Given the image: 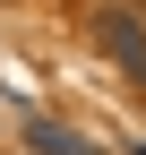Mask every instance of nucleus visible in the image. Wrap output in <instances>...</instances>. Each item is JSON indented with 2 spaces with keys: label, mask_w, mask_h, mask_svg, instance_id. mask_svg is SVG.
I'll return each mask as SVG.
<instances>
[{
  "label": "nucleus",
  "mask_w": 146,
  "mask_h": 155,
  "mask_svg": "<svg viewBox=\"0 0 146 155\" xmlns=\"http://www.w3.org/2000/svg\"><path fill=\"white\" fill-rule=\"evenodd\" d=\"M95 35H103V52H112V61L146 86V26H138V9H103V17H95Z\"/></svg>",
  "instance_id": "f257e3e1"
},
{
  "label": "nucleus",
  "mask_w": 146,
  "mask_h": 155,
  "mask_svg": "<svg viewBox=\"0 0 146 155\" xmlns=\"http://www.w3.org/2000/svg\"><path fill=\"white\" fill-rule=\"evenodd\" d=\"M26 147L34 155H103L95 138H78V129H60V121H26Z\"/></svg>",
  "instance_id": "f03ea898"
}]
</instances>
